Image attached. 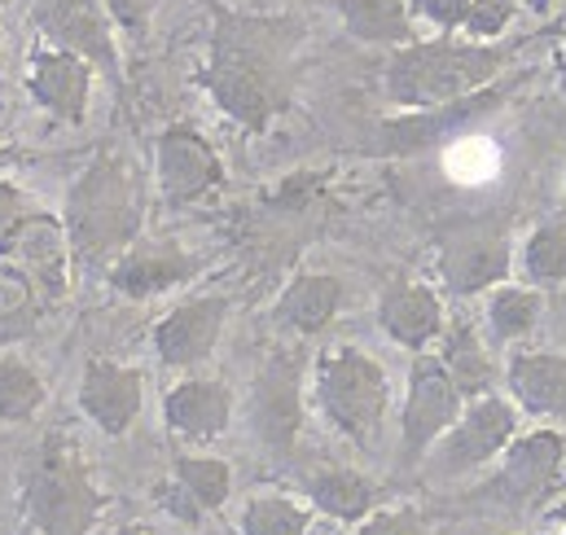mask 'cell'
I'll return each instance as SVG.
<instances>
[{"mask_svg": "<svg viewBox=\"0 0 566 535\" xmlns=\"http://www.w3.org/2000/svg\"><path fill=\"white\" fill-rule=\"evenodd\" d=\"M0 264L22 272L44 307H57L66 298L71 272H75L71 268V251H66L62 220H53L49 211H27L22 220H13L0 233Z\"/></svg>", "mask_w": 566, "mask_h": 535, "instance_id": "cell-9", "label": "cell"}, {"mask_svg": "<svg viewBox=\"0 0 566 535\" xmlns=\"http://www.w3.org/2000/svg\"><path fill=\"white\" fill-rule=\"evenodd\" d=\"M501 535H523V532H501Z\"/></svg>", "mask_w": 566, "mask_h": 535, "instance_id": "cell-43", "label": "cell"}, {"mask_svg": "<svg viewBox=\"0 0 566 535\" xmlns=\"http://www.w3.org/2000/svg\"><path fill=\"white\" fill-rule=\"evenodd\" d=\"M536 4H545V0H536Z\"/></svg>", "mask_w": 566, "mask_h": 535, "instance_id": "cell-44", "label": "cell"}, {"mask_svg": "<svg viewBox=\"0 0 566 535\" xmlns=\"http://www.w3.org/2000/svg\"><path fill=\"white\" fill-rule=\"evenodd\" d=\"M439 365L452 378V387L461 391V400H479L496 387V360L488 352V343L479 338V329L470 321H452L439 334Z\"/></svg>", "mask_w": 566, "mask_h": 535, "instance_id": "cell-24", "label": "cell"}, {"mask_svg": "<svg viewBox=\"0 0 566 535\" xmlns=\"http://www.w3.org/2000/svg\"><path fill=\"white\" fill-rule=\"evenodd\" d=\"M44 400H49L44 378L18 356H0V421L4 426H27V421L40 417Z\"/></svg>", "mask_w": 566, "mask_h": 535, "instance_id": "cell-29", "label": "cell"}, {"mask_svg": "<svg viewBox=\"0 0 566 535\" xmlns=\"http://www.w3.org/2000/svg\"><path fill=\"white\" fill-rule=\"evenodd\" d=\"M44 312L49 307L40 303V294L31 290V281L22 272L0 264V347L27 338L44 321Z\"/></svg>", "mask_w": 566, "mask_h": 535, "instance_id": "cell-31", "label": "cell"}, {"mask_svg": "<svg viewBox=\"0 0 566 535\" xmlns=\"http://www.w3.org/2000/svg\"><path fill=\"white\" fill-rule=\"evenodd\" d=\"M312 403L347 443L374 448L391 412V378L360 347H325L312 369Z\"/></svg>", "mask_w": 566, "mask_h": 535, "instance_id": "cell-5", "label": "cell"}, {"mask_svg": "<svg viewBox=\"0 0 566 535\" xmlns=\"http://www.w3.org/2000/svg\"><path fill=\"white\" fill-rule=\"evenodd\" d=\"M171 483L176 492L198 510V514H216L229 505L233 496V465L224 457H207V452H180L171 461Z\"/></svg>", "mask_w": 566, "mask_h": 535, "instance_id": "cell-26", "label": "cell"}, {"mask_svg": "<svg viewBox=\"0 0 566 535\" xmlns=\"http://www.w3.org/2000/svg\"><path fill=\"white\" fill-rule=\"evenodd\" d=\"M31 207H27V193L18 189V185H9V180H0V233L13 224V220H22Z\"/></svg>", "mask_w": 566, "mask_h": 535, "instance_id": "cell-38", "label": "cell"}, {"mask_svg": "<svg viewBox=\"0 0 566 535\" xmlns=\"http://www.w3.org/2000/svg\"><path fill=\"white\" fill-rule=\"evenodd\" d=\"M224 325H229V298L202 294V298H185L171 312H163L149 329V343L167 369H198L216 356Z\"/></svg>", "mask_w": 566, "mask_h": 535, "instance_id": "cell-14", "label": "cell"}, {"mask_svg": "<svg viewBox=\"0 0 566 535\" xmlns=\"http://www.w3.org/2000/svg\"><path fill=\"white\" fill-rule=\"evenodd\" d=\"M545 294L536 285H496L488 290V334L496 343H518L541 325Z\"/></svg>", "mask_w": 566, "mask_h": 535, "instance_id": "cell-27", "label": "cell"}, {"mask_svg": "<svg viewBox=\"0 0 566 535\" xmlns=\"http://www.w3.org/2000/svg\"><path fill=\"white\" fill-rule=\"evenodd\" d=\"M233 421V391L220 378H180L163 396V426L185 443H211Z\"/></svg>", "mask_w": 566, "mask_h": 535, "instance_id": "cell-20", "label": "cell"}, {"mask_svg": "<svg viewBox=\"0 0 566 535\" xmlns=\"http://www.w3.org/2000/svg\"><path fill=\"white\" fill-rule=\"evenodd\" d=\"M145 408V374L137 365H119L93 356L80 374V412L111 439H124Z\"/></svg>", "mask_w": 566, "mask_h": 535, "instance_id": "cell-15", "label": "cell"}, {"mask_svg": "<svg viewBox=\"0 0 566 535\" xmlns=\"http://www.w3.org/2000/svg\"><path fill=\"white\" fill-rule=\"evenodd\" d=\"M31 102L66 124V128H80L88 119V97H93V66L75 53H62V49H35L31 62H27V75H22Z\"/></svg>", "mask_w": 566, "mask_h": 535, "instance_id": "cell-16", "label": "cell"}, {"mask_svg": "<svg viewBox=\"0 0 566 535\" xmlns=\"http://www.w3.org/2000/svg\"><path fill=\"white\" fill-rule=\"evenodd\" d=\"M62 233L75 272H106L145 233V185L124 154L102 149L66 189Z\"/></svg>", "mask_w": 566, "mask_h": 535, "instance_id": "cell-2", "label": "cell"}, {"mask_svg": "<svg viewBox=\"0 0 566 535\" xmlns=\"http://www.w3.org/2000/svg\"><path fill=\"white\" fill-rule=\"evenodd\" d=\"M356 535H434L418 505H378L356 523Z\"/></svg>", "mask_w": 566, "mask_h": 535, "instance_id": "cell-32", "label": "cell"}, {"mask_svg": "<svg viewBox=\"0 0 566 535\" xmlns=\"http://www.w3.org/2000/svg\"><path fill=\"white\" fill-rule=\"evenodd\" d=\"M154 176L167 207H193L224 189V158L220 149L189 124H171L154 140Z\"/></svg>", "mask_w": 566, "mask_h": 535, "instance_id": "cell-10", "label": "cell"}, {"mask_svg": "<svg viewBox=\"0 0 566 535\" xmlns=\"http://www.w3.org/2000/svg\"><path fill=\"white\" fill-rule=\"evenodd\" d=\"M0 44H4V40H0Z\"/></svg>", "mask_w": 566, "mask_h": 535, "instance_id": "cell-45", "label": "cell"}, {"mask_svg": "<svg viewBox=\"0 0 566 535\" xmlns=\"http://www.w3.org/2000/svg\"><path fill=\"white\" fill-rule=\"evenodd\" d=\"M558 88H563V97H566V44H563V53H558Z\"/></svg>", "mask_w": 566, "mask_h": 535, "instance_id": "cell-41", "label": "cell"}, {"mask_svg": "<svg viewBox=\"0 0 566 535\" xmlns=\"http://www.w3.org/2000/svg\"><path fill=\"white\" fill-rule=\"evenodd\" d=\"M523 276L536 290L566 285V220H545L523 242Z\"/></svg>", "mask_w": 566, "mask_h": 535, "instance_id": "cell-30", "label": "cell"}, {"mask_svg": "<svg viewBox=\"0 0 566 535\" xmlns=\"http://www.w3.org/2000/svg\"><path fill=\"white\" fill-rule=\"evenodd\" d=\"M343 298H347V285L334 272H298L277 294L273 316L290 334H321L343 312Z\"/></svg>", "mask_w": 566, "mask_h": 535, "instance_id": "cell-22", "label": "cell"}, {"mask_svg": "<svg viewBox=\"0 0 566 535\" xmlns=\"http://www.w3.org/2000/svg\"><path fill=\"white\" fill-rule=\"evenodd\" d=\"M470 4H474V0H413L409 9H413L418 18H426V22H434L439 31H461Z\"/></svg>", "mask_w": 566, "mask_h": 535, "instance_id": "cell-35", "label": "cell"}, {"mask_svg": "<svg viewBox=\"0 0 566 535\" xmlns=\"http://www.w3.org/2000/svg\"><path fill=\"white\" fill-rule=\"evenodd\" d=\"M549 518H554V523L563 527V535H566V496L558 501V505H554V514H549Z\"/></svg>", "mask_w": 566, "mask_h": 535, "instance_id": "cell-40", "label": "cell"}, {"mask_svg": "<svg viewBox=\"0 0 566 535\" xmlns=\"http://www.w3.org/2000/svg\"><path fill=\"white\" fill-rule=\"evenodd\" d=\"M35 31L49 40V49L84 57L93 71H106L119 80V49H115V22L102 0H35L31 4Z\"/></svg>", "mask_w": 566, "mask_h": 535, "instance_id": "cell-13", "label": "cell"}, {"mask_svg": "<svg viewBox=\"0 0 566 535\" xmlns=\"http://www.w3.org/2000/svg\"><path fill=\"white\" fill-rule=\"evenodd\" d=\"M9 158H13V149H9V145H0V171L9 167Z\"/></svg>", "mask_w": 566, "mask_h": 535, "instance_id": "cell-42", "label": "cell"}, {"mask_svg": "<svg viewBox=\"0 0 566 535\" xmlns=\"http://www.w3.org/2000/svg\"><path fill=\"white\" fill-rule=\"evenodd\" d=\"M18 514L31 535H88L97 527L106 492L71 434H49L40 443L18 487Z\"/></svg>", "mask_w": 566, "mask_h": 535, "instance_id": "cell-4", "label": "cell"}, {"mask_svg": "<svg viewBox=\"0 0 566 535\" xmlns=\"http://www.w3.org/2000/svg\"><path fill=\"white\" fill-rule=\"evenodd\" d=\"M193 276H198V260L180 242H133L106 268V285L133 303L171 294L176 285H185Z\"/></svg>", "mask_w": 566, "mask_h": 535, "instance_id": "cell-17", "label": "cell"}, {"mask_svg": "<svg viewBox=\"0 0 566 535\" xmlns=\"http://www.w3.org/2000/svg\"><path fill=\"white\" fill-rule=\"evenodd\" d=\"M378 325L382 334L405 347V352H426L430 343H439L448 316H443V298L434 285L413 281V276H396L382 294H378Z\"/></svg>", "mask_w": 566, "mask_h": 535, "instance_id": "cell-18", "label": "cell"}, {"mask_svg": "<svg viewBox=\"0 0 566 535\" xmlns=\"http://www.w3.org/2000/svg\"><path fill=\"white\" fill-rule=\"evenodd\" d=\"M334 9L360 44H413V9L405 0H334Z\"/></svg>", "mask_w": 566, "mask_h": 535, "instance_id": "cell-25", "label": "cell"}, {"mask_svg": "<svg viewBox=\"0 0 566 535\" xmlns=\"http://www.w3.org/2000/svg\"><path fill=\"white\" fill-rule=\"evenodd\" d=\"M434 272H439L443 290L457 298L488 294V290L505 285L514 272V238L488 220L457 224L434 246Z\"/></svg>", "mask_w": 566, "mask_h": 535, "instance_id": "cell-8", "label": "cell"}, {"mask_svg": "<svg viewBox=\"0 0 566 535\" xmlns=\"http://www.w3.org/2000/svg\"><path fill=\"white\" fill-rule=\"evenodd\" d=\"M154 496H158V505H163L171 518H180V523H202V514H198V510H193V505H189V501L176 492V483H171V479H167V483H163Z\"/></svg>", "mask_w": 566, "mask_h": 535, "instance_id": "cell-37", "label": "cell"}, {"mask_svg": "<svg viewBox=\"0 0 566 535\" xmlns=\"http://www.w3.org/2000/svg\"><path fill=\"white\" fill-rule=\"evenodd\" d=\"M102 4H106L111 22H115L124 35L145 40V31H149V22H154V0H102Z\"/></svg>", "mask_w": 566, "mask_h": 535, "instance_id": "cell-34", "label": "cell"}, {"mask_svg": "<svg viewBox=\"0 0 566 535\" xmlns=\"http://www.w3.org/2000/svg\"><path fill=\"white\" fill-rule=\"evenodd\" d=\"M505 387L518 412L541 421H566V352H514Z\"/></svg>", "mask_w": 566, "mask_h": 535, "instance_id": "cell-21", "label": "cell"}, {"mask_svg": "<svg viewBox=\"0 0 566 535\" xmlns=\"http://www.w3.org/2000/svg\"><path fill=\"white\" fill-rule=\"evenodd\" d=\"M303 44L307 31L298 18L216 9L211 44L202 66L193 71V84L211 97L224 119L260 136L294 106Z\"/></svg>", "mask_w": 566, "mask_h": 535, "instance_id": "cell-1", "label": "cell"}, {"mask_svg": "<svg viewBox=\"0 0 566 535\" xmlns=\"http://www.w3.org/2000/svg\"><path fill=\"white\" fill-rule=\"evenodd\" d=\"M242 535H307L312 532V510L285 492H255L242 505L238 518Z\"/></svg>", "mask_w": 566, "mask_h": 535, "instance_id": "cell-28", "label": "cell"}, {"mask_svg": "<svg viewBox=\"0 0 566 535\" xmlns=\"http://www.w3.org/2000/svg\"><path fill=\"white\" fill-rule=\"evenodd\" d=\"M505 66H510V53L496 44H474L452 35L413 40L396 49V57L387 62L382 88L400 111H430L496 84Z\"/></svg>", "mask_w": 566, "mask_h": 535, "instance_id": "cell-3", "label": "cell"}, {"mask_svg": "<svg viewBox=\"0 0 566 535\" xmlns=\"http://www.w3.org/2000/svg\"><path fill=\"white\" fill-rule=\"evenodd\" d=\"M492 465L496 470H492L483 496L501 501L505 510H523V514L549 510L566 487V434L554 426L518 430Z\"/></svg>", "mask_w": 566, "mask_h": 535, "instance_id": "cell-6", "label": "cell"}, {"mask_svg": "<svg viewBox=\"0 0 566 535\" xmlns=\"http://www.w3.org/2000/svg\"><path fill=\"white\" fill-rule=\"evenodd\" d=\"M510 22H514V0H474L465 22H461V31L474 44H492Z\"/></svg>", "mask_w": 566, "mask_h": 535, "instance_id": "cell-33", "label": "cell"}, {"mask_svg": "<svg viewBox=\"0 0 566 535\" xmlns=\"http://www.w3.org/2000/svg\"><path fill=\"white\" fill-rule=\"evenodd\" d=\"M514 434H518V408H514V400L488 391L479 400H465V408L457 412V421L426 452V465L434 474H443V479L474 474V470L492 465Z\"/></svg>", "mask_w": 566, "mask_h": 535, "instance_id": "cell-7", "label": "cell"}, {"mask_svg": "<svg viewBox=\"0 0 566 535\" xmlns=\"http://www.w3.org/2000/svg\"><path fill=\"white\" fill-rule=\"evenodd\" d=\"M111 535H158L154 527H145V523H124V527H115Z\"/></svg>", "mask_w": 566, "mask_h": 535, "instance_id": "cell-39", "label": "cell"}, {"mask_svg": "<svg viewBox=\"0 0 566 535\" xmlns=\"http://www.w3.org/2000/svg\"><path fill=\"white\" fill-rule=\"evenodd\" d=\"M505 97H510V88L496 80V84H488V88H479V93H470V97H457V102H448V106L405 111L400 119H387V124L378 128L374 149H378V154H396V158L434 149V145H443V140H452V136H461L465 128H474L479 119L496 115V111L505 106Z\"/></svg>", "mask_w": 566, "mask_h": 535, "instance_id": "cell-12", "label": "cell"}, {"mask_svg": "<svg viewBox=\"0 0 566 535\" xmlns=\"http://www.w3.org/2000/svg\"><path fill=\"white\" fill-rule=\"evenodd\" d=\"M316 189H321V176H312V171H298V176H290L282 180L277 189H273V207H282V211H303L312 198H316Z\"/></svg>", "mask_w": 566, "mask_h": 535, "instance_id": "cell-36", "label": "cell"}, {"mask_svg": "<svg viewBox=\"0 0 566 535\" xmlns=\"http://www.w3.org/2000/svg\"><path fill=\"white\" fill-rule=\"evenodd\" d=\"M303 492H307V505L316 514H325L334 523H352V527L382 505V487L369 474L352 470V465H321V470H312Z\"/></svg>", "mask_w": 566, "mask_h": 535, "instance_id": "cell-23", "label": "cell"}, {"mask_svg": "<svg viewBox=\"0 0 566 535\" xmlns=\"http://www.w3.org/2000/svg\"><path fill=\"white\" fill-rule=\"evenodd\" d=\"M461 408H465V400L452 387V378L443 374L439 356L418 352L413 369H409V387H405V408H400V457H405V465L426 461V452L439 443V434L457 421Z\"/></svg>", "mask_w": 566, "mask_h": 535, "instance_id": "cell-11", "label": "cell"}, {"mask_svg": "<svg viewBox=\"0 0 566 535\" xmlns=\"http://www.w3.org/2000/svg\"><path fill=\"white\" fill-rule=\"evenodd\" d=\"M255 426L273 452H290L303 426V360L277 352L255 382Z\"/></svg>", "mask_w": 566, "mask_h": 535, "instance_id": "cell-19", "label": "cell"}]
</instances>
